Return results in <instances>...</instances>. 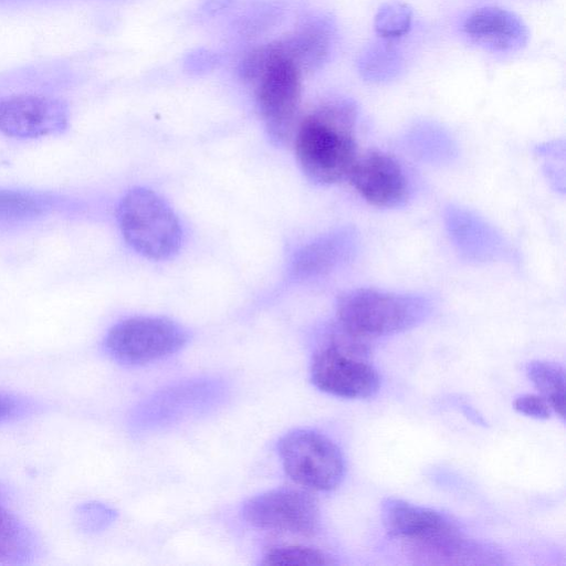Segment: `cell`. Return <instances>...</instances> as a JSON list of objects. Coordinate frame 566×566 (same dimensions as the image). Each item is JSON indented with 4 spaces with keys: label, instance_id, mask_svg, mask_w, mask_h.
Returning a JSON list of instances; mask_svg holds the SVG:
<instances>
[{
    "label": "cell",
    "instance_id": "6da1fadb",
    "mask_svg": "<svg viewBox=\"0 0 566 566\" xmlns=\"http://www.w3.org/2000/svg\"><path fill=\"white\" fill-rule=\"evenodd\" d=\"M355 120L354 105L336 101L319 106L301 122L295 153L310 179L329 185L349 176L358 158Z\"/></svg>",
    "mask_w": 566,
    "mask_h": 566
},
{
    "label": "cell",
    "instance_id": "7a4b0ae2",
    "mask_svg": "<svg viewBox=\"0 0 566 566\" xmlns=\"http://www.w3.org/2000/svg\"><path fill=\"white\" fill-rule=\"evenodd\" d=\"M431 311L432 303L424 295L371 287L352 290L336 305L339 328L365 340L407 331Z\"/></svg>",
    "mask_w": 566,
    "mask_h": 566
},
{
    "label": "cell",
    "instance_id": "3957f363",
    "mask_svg": "<svg viewBox=\"0 0 566 566\" xmlns=\"http://www.w3.org/2000/svg\"><path fill=\"white\" fill-rule=\"evenodd\" d=\"M239 72L242 78L256 83V102L269 133L277 140L286 139L300 103V67L273 42L249 53Z\"/></svg>",
    "mask_w": 566,
    "mask_h": 566
},
{
    "label": "cell",
    "instance_id": "277c9868",
    "mask_svg": "<svg viewBox=\"0 0 566 566\" xmlns=\"http://www.w3.org/2000/svg\"><path fill=\"white\" fill-rule=\"evenodd\" d=\"M117 219L125 241L146 258L168 259L181 245L182 230L177 216L149 189L129 190L118 205Z\"/></svg>",
    "mask_w": 566,
    "mask_h": 566
},
{
    "label": "cell",
    "instance_id": "5b68a950",
    "mask_svg": "<svg viewBox=\"0 0 566 566\" xmlns=\"http://www.w3.org/2000/svg\"><path fill=\"white\" fill-rule=\"evenodd\" d=\"M366 340L342 328L319 347L311 363L312 382L322 391L347 399L374 396L380 377L367 360Z\"/></svg>",
    "mask_w": 566,
    "mask_h": 566
},
{
    "label": "cell",
    "instance_id": "8992f818",
    "mask_svg": "<svg viewBox=\"0 0 566 566\" xmlns=\"http://www.w3.org/2000/svg\"><path fill=\"white\" fill-rule=\"evenodd\" d=\"M277 450L286 474L303 488L332 491L344 479L342 451L328 437L317 431L293 430L280 439Z\"/></svg>",
    "mask_w": 566,
    "mask_h": 566
},
{
    "label": "cell",
    "instance_id": "52a82bcc",
    "mask_svg": "<svg viewBox=\"0 0 566 566\" xmlns=\"http://www.w3.org/2000/svg\"><path fill=\"white\" fill-rule=\"evenodd\" d=\"M188 334L177 323L153 316H136L115 324L105 337V348L116 360L142 365L180 350Z\"/></svg>",
    "mask_w": 566,
    "mask_h": 566
},
{
    "label": "cell",
    "instance_id": "ba28073f",
    "mask_svg": "<svg viewBox=\"0 0 566 566\" xmlns=\"http://www.w3.org/2000/svg\"><path fill=\"white\" fill-rule=\"evenodd\" d=\"M243 518L252 526L280 533L312 535L321 514L317 502L308 493L295 489H274L244 502Z\"/></svg>",
    "mask_w": 566,
    "mask_h": 566
},
{
    "label": "cell",
    "instance_id": "9c48e42d",
    "mask_svg": "<svg viewBox=\"0 0 566 566\" xmlns=\"http://www.w3.org/2000/svg\"><path fill=\"white\" fill-rule=\"evenodd\" d=\"M381 521L388 534L399 539L415 558L460 531L440 512L396 497L382 501Z\"/></svg>",
    "mask_w": 566,
    "mask_h": 566
},
{
    "label": "cell",
    "instance_id": "30bf717a",
    "mask_svg": "<svg viewBox=\"0 0 566 566\" xmlns=\"http://www.w3.org/2000/svg\"><path fill=\"white\" fill-rule=\"evenodd\" d=\"M67 104L56 97L22 94L0 101V133L30 139L63 133L69 126Z\"/></svg>",
    "mask_w": 566,
    "mask_h": 566
},
{
    "label": "cell",
    "instance_id": "8fae6325",
    "mask_svg": "<svg viewBox=\"0 0 566 566\" xmlns=\"http://www.w3.org/2000/svg\"><path fill=\"white\" fill-rule=\"evenodd\" d=\"M356 191L379 208H396L409 198V184L399 163L388 154L370 151L357 158L349 176Z\"/></svg>",
    "mask_w": 566,
    "mask_h": 566
},
{
    "label": "cell",
    "instance_id": "7c38bea8",
    "mask_svg": "<svg viewBox=\"0 0 566 566\" xmlns=\"http://www.w3.org/2000/svg\"><path fill=\"white\" fill-rule=\"evenodd\" d=\"M444 222L454 248L464 260L488 263L511 255L502 233L478 213L451 205L444 211Z\"/></svg>",
    "mask_w": 566,
    "mask_h": 566
},
{
    "label": "cell",
    "instance_id": "4fadbf2b",
    "mask_svg": "<svg viewBox=\"0 0 566 566\" xmlns=\"http://www.w3.org/2000/svg\"><path fill=\"white\" fill-rule=\"evenodd\" d=\"M462 31L473 43L494 52L520 50L528 39L523 20L497 7H482L470 12L462 23Z\"/></svg>",
    "mask_w": 566,
    "mask_h": 566
},
{
    "label": "cell",
    "instance_id": "5bb4252c",
    "mask_svg": "<svg viewBox=\"0 0 566 566\" xmlns=\"http://www.w3.org/2000/svg\"><path fill=\"white\" fill-rule=\"evenodd\" d=\"M358 234L353 228L331 231L300 249L292 261L294 277L324 276L347 263L356 253Z\"/></svg>",
    "mask_w": 566,
    "mask_h": 566
},
{
    "label": "cell",
    "instance_id": "9a60e30c",
    "mask_svg": "<svg viewBox=\"0 0 566 566\" xmlns=\"http://www.w3.org/2000/svg\"><path fill=\"white\" fill-rule=\"evenodd\" d=\"M332 41L331 27L325 21L315 20L276 42L281 52L304 72L319 69L326 62Z\"/></svg>",
    "mask_w": 566,
    "mask_h": 566
},
{
    "label": "cell",
    "instance_id": "2e32d148",
    "mask_svg": "<svg viewBox=\"0 0 566 566\" xmlns=\"http://www.w3.org/2000/svg\"><path fill=\"white\" fill-rule=\"evenodd\" d=\"M59 199L40 191L0 188V227L22 226L50 214Z\"/></svg>",
    "mask_w": 566,
    "mask_h": 566
},
{
    "label": "cell",
    "instance_id": "e0dca14e",
    "mask_svg": "<svg viewBox=\"0 0 566 566\" xmlns=\"http://www.w3.org/2000/svg\"><path fill=\"white\" fill-rule=\"evenodd\" d=\"M528 379L549 403L552 410L565 418V373L553 361L533 360L526 366Z\"/></svg>",
    "mask_w": 566,
    "mask_h": 566
},
{
    "label": "cell",
    "instance_id": "ac0fdd59",
    "mask_svg": "<svg viewBox=\"0 0 566 566\" xmlns=\"http://www.w3.org/2000/svg\"><path fill=\"white\" fill-rule=\"evenodd\" d=\"M410 147L418 156L433 163H443L454 156V144L434 127H420L409 136Z\"/></svg>",
    "mask_w": 566,
    "mask_h": 566
},
{
    "label": "cell",
    "instance_id": "d6986e66",
    "mask_svg": "<svg viewBox=\"0 0 566 566\" xmlns=\"http://www.w3.org/2000/svg\"><path fill=\"white\" fill-rule=\"evenodd\" d=\"M270 566L331 565L332 557L324 552L303 545L276 546L269 549L262 560Z\"/></svg>",
    "mask_w": 566,
    "mask_h": 566
},
{
    "label": "cell",
    "instance_id": "ffe728a7",
    "mask_svg": "<svg viewBox=\"0 0 566 566\" xmlns=\"http://www.w3.org/2000/svg\"><path fill=\"white\" fill-rule=\"evenodd\" d=\"M411 9L401 2L381 7L375 18V30L384 39L403 36L411 28Z\"/></svg>",
    "mask_w": 566,
    "mask_h": 566
},
{
    "label": "cell",
    "instance_id": "44dd1931",
    "mask_svg": "<svg viewBox=\"0 0 566 566\" xmlns=\"http://www.w3.org/2000/svg\"><path fill=\"white\" fill-rule=\"evenodd\" d=\"M399 64L395 50L384 44L375 45L361 56L360 71L370 81H384L397 73Z\"/></svg>",
    "mask_w": 566,
    "mask_h": 566
},
{
    "label": "cell",
    "instance_id": "7402d4cb",
    "mask_svg": "<svg viewBox=\"0 0 566 566\" xmlns=\"http://www.w3.org/2000/svg\"><path fill=\"white\" fill-rule=\"evenodd\" d=\"M513 406L520 413L536 419H547L553 411L548 401L543 396L533 394H524L516 397Z\"/></svg>",
    "mask_w": 566,
    "mask_h": 566
},
{
    "label": "cell",
    "instance_id": "603a6c76",
    "mask_svg": "<svg viewBox=\"0 0 566 566\" xmlns=\"http://www.w3.org/2000/svg\"><path fill=\"white\" fill-rule=\"evenodd\" d=\"M15 410L17 405L14 400L7 395L0 394V422L12 417Z\"/></svg>",
    "mask_w": 566,
    "mask_h": 566
}]
</instances>
